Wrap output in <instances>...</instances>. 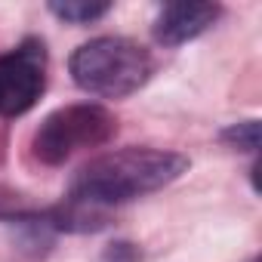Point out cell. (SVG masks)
Returning <instances> with one entry per match:
<instances>
[{
  "label": "cell",
  "instance_id": "obj_8",
  "mask_svg": "<svg viewBox=\"0 0 262 262\" xmlns=\"http://www.w3.org/2000/svg\"><path fill=\"white\" fill-rule=\"evenodd\" d=\"M139 247L129 241H114L108 244V250L102 253V262H139Z\"/></svg>",
  "mask_w": 262,
  "mask_h": 262
},
{
  "label": "cell",
  "instance_id": "obj_7",
  "mask_svg": "<svg viewBox=\"0 0 262 262\" xmlns=\"http://www.w3.org/2000/svg\"><path fill=\"white\" fill-rule=\"evenodd\" d=\"M219 139L234 148V151H247V155H256L259 151V120H237V123H228Z\"/></svg>",
  "mask_w": 262,
  "mask_h": 262
},
{
  "label": "cell",
  "instance_id": "obj_1",
  "mask_svg": "<svg viewBox=\"0 0 262 262\" xmlns=\"http://www.w3.org/2000/svg\"><path fill=\"white\" fill-rule=\"evenodd\" d=\"M188 164L191 161L179 151L148 148V145L105 151L77 170L68 188V201L99 207V210L129 204L176 182L188 170Z\"/></svg>",
  "mask_w": 262,
  "mask_h": 262
},
{
  "label": "cell",
  "instance_id": "obj_5",
  "mask_svg": "<svg viewBox=\"0 0 262 262\" xmlns=\"http://www.w3.org/2000/svg\"><path fill=\"white\" fill-rule=\"evenodd\" d=\"M219 16H222L219 4H164L155 16L151 31L161 47H182L210 31Z\"/></svg>",
  "mask_w": 262,
  "mask_h": 262
},
{
  "label": "cell",
  "instance_id": "obj_2",
  "mask_svg": "<svg viewBox=\"0 0 262 262\" xmlns=\"http://www.w3.org/2000/svg\"><path fill=\"white\" fill-rule=\"evenodd\" d=\"M71 80L99 99H126L155 74L151 53L129 37H93L68 59Z\"/></svg>",
  "mask_w": 262,
  "mask_h": 262
},
{
  "label": "cell",
  "instance_id": "obj_4",
  "mask_svg": "<svg viewBox=\"0 0 262 262\" xmlns=\"http://www.w3.org/2000/svg\"><path fill=\"white\" fill-rule=\"evenodd\" d=\"M47 90V47L25 37L0 56V117H22Z\"/></svg>",
  "mask_w": 262,
  "mask_h": 262
},
{
  "label": "cell",
  "instance_id": "obj_3",
  "mask_svg": "<svg viewBox=\"0 0 262 262\" xmlns=\"http://www.w3.org/2000/svg\"><path fill=\"white\" fill-rule=\"evenodd\" d=\"M117 133V117L96 102H74L50 111L31 136V151L47 167H62L77 151L99 148Z\"/></svg>",
  "mask_w": 262,
  "mask_h": 262
},
{
  "label": "cell",
  "instance_id": "obj_6",
  "mask_svg": "<svg viewBox=\"0 0 262 262\" xmlns=\"http://www.w3.org/2000/svg\"><path fill=\"white\" fill-rule=\"evenodd\" d=\"M47 10L68 25H93L111 13V4H96V0H53Z\"/></svg>",
  "mask_w": 262,
  "mask_h": 262
}]
</instances>
